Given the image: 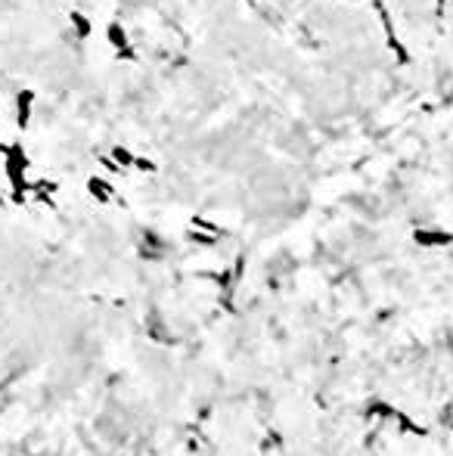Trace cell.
Returning a JSON list of instances; mask_svg holds the SVG:
<instances>
[{
  "instance_id": "obj_1",
  "label": "cell",
  "mask_w": 453,
  "mask_h": 456,
  "mask_svg": "<svg viewBox=\"0 0 453 456\" xmlns=\"http://www.w3.org/2000/svg\"><path fill=\"white\" fill-rule=\"evenodd\" d=\"M106 41H109V47L122 59H134V47H131V37H127V28H122L118 22H109V25H106Z\"/></svg>"
},
{
  "instance_id": "obj_2",
  "label": "cell",
  "mask_w": 453,
  "mask_h": 456,
  "mask_svg": "<svg viewBox=\"0 0 453 456\" xmlns=\"http://www.w3.org/2000/svg\"><path fill=\"white\" fill-rule=\"evenodd\" d=\"M32 112H34V93L32 91H19L16 93V124L22 131L32 124Z\"/></svg>"
},
{
  "instance_id": "obj_3",
  "label": "cell",
  "mask_w": 453,
  "mask_h": 456,
  "mask_svg": "<svg viewBox=\"0 0 453 456\" xmlns=\"http://www.w3.org/2000/svg\"><path fill=\"white\" fill-rule=\"evenodd\" d=\"M87 193H90V196H94L96 202H103V205L115 199V190H112V183L106 181V177H90V181H87Z\"/></svg>"
},
{
  "instance_id": "obj_4",
  "label": "cell",
  "mask_w": 453,
  "mask_h": 456,
  "mask_svg": "<svg viewBox=\"0 0 453 456\" xmlns=\"http://www.w3.org/2000/svg\"><path fill=\"white\" fill-rule=\"evenodd\" d=\"M69 22H72V32L84 41V37H90V32H94V22H90L84 13H78V10H72L69 13Z\"/></svg>"
},
{
  "instance_id": "obj_5",
  "label": "cell",
  "mask_w": 453,
  "mask_h": 456,
  "mask_svg": "<svg viewBox=\"0 0 453 456\" xmlns=\"http://www.w3.org/2000/svg\"><path fill=\"white\" fill-rule=\"evenodd\" d=\"M112 159H115V164L122 171H134V162H137V152H131V149H125V146H115L112 149Z\"/></svg>"
},
{
  "instance_id": "obj_6",
  "label": "cell",
  "mask_w": 453,
  "mask_h": 456,
  "mask_svg": "<svg viewBox=\"0 0 453 456\" xmlns=\"http://www.w3.org/2000/svg\"><path fill=\"white\" fill-rule=\"evenodd\" d=\"M134 171H143V174H153L155 164L149 162V159H143V155H137V162H134Z\"/></svg>"
},
{
  "instance_id": "obj_7",
  "label": "cell",
  "mask_w": 453,
  "mask_h": 456,
  "mask_svg": "<svg viewBox=\"0 0 453 456\" xmlns=\"http://www.w3.org/2000/svg\"><path fill=\"white\" fill-rule=\"evenodd\" d=\"M6 146H10V143H4V140H0V155H4V152H6Z\"/></svg>"
},
{
  "instance_id": "obj_8",
  "label": "cell",
  "mask_w": 453,
  "mask_h": 456,
  "mask_svg": "<svg viewBox=\"0 0 453 456\" xmlns=\"http://www.w3.org/2000/svg\"><path fill=\"white\" fill-rule=\"evenodd\" d=\"M4 202H6V196H4V190H0V205H4Z\"/></svg>"
}]
</instances>
